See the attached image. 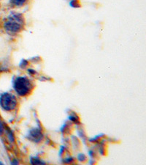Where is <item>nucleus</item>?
I'll return each instance as SVG.
<instances>
[{
	"mask_svg": "<svg viewBox=\"0 0 146 165\" xmlns=\"http://www.w3.org/2000/svg\"><path fill=\"white\" fill-rule=\"evenodd\" d=\"M25 20L22 14L19 13H11L7 21L4 22V28L8 32L17 34L24 29Z\"/></svg>",
	"mask_w": 146,
	"mask_h": 165,
	"instance_id": "obj_1",
	"label": "nucleus"
},
{
	"mask_svg": "<svg viewBox=\"0 0 146 165\" xmlns=\"http://www.w3.org/2000/svg\"><path fill=\"white\" fill-rule=\"evenodd\" d=\"M13 88L18 95L25 96L33 89V85L27 76H18L13 82Z\"/></svg>",
	"mask_w": 146,
	"mask_h": 165,
	"instance_id": "obj_2",
	"label": "nucleus"
},
{
	"mask_svg": "<svg viewBox=\"0 0 146 165\" xmlns=\"http://www.w3.org/2000/svg\"><path fill=\"white\" fill-rule=\"evenodd\" d=\"M17 98L11 93L1 94L0 96V106L5 111H12L17 106Z\"/></svg>",
	"mask_w": 146,
	"mask_h": 165,
	"instance_id": "obj_3",
	"label": "nucleus"
},
{
	"mask_svg": "<svg viewBox=\"0 0 146 165\" xmlns=\"http://www.w3.org/2000/svg\"><path fill=\"white\" fill-rule=\"evenodd\" d=\"M27 137L31 141L34 142H40L42 140L43 136H42V134L40 129H39V128H33V129H31L29 131Z\"/></svg>",
	"mask_w": 146,
	"mask_h": 165,
	"instance_id": "obj_4",
	"label": "nucleus"
},
{
	"mask_svg": "<svg viewBox=\"0 0 146 165\" xmlns=\"http://www.w3.org/2000/svg\"><path fill=\"white\" fill-rule=\"evenodd\" d=\"M28 2V0H10V2L15 7H22Z\"/></svg>",
	"mask_w": 146,
	"mask_h": 165,
	"instance_id": "obj_5",
	"label": "nucleus"
},
{
	"mask_svg": "<svg viewBox=\"0 0 146 165\" xmlns=\"http://www.w3.org/2000/svg\"><path fill=\"white\" fill-rule=\"evenodd\" d=\"M70 5L71 6L72 8H78L81 7V2H80V0H70Z\"/></svg>",
	"mask_w": 146,
	"mask_h": 165,
	"instance_id": "obj_6",
	"label": "nucleus"
},
{
	"mask_svg": "<svg viewBox=\"0 0 146 165\" xmlns=\"http://www.w3.org/2000/svg\"><path fill=\"white\" fill-rule=\"evenodd\" d=\"M31 163L32 164H45V162L40 160V158L37 157H34L31 158Z\"/></svg>",
	"mask_w": 146,
	"mask_h": 165,
	"instance_id": "obj_7",
	"label": "nucleus"
},
{
	"mask_svg": "<svg viewBox=\"0 0 146 165\" xmlns=\"http://www.w3.org/2000/svg\"><path fill=\"white\" fill-rule=\"evenodd\" d=\"M28 61L26 60V59H22V61L21 62L20 65H19V66L21 68H26V67L28 65Z\"/></svg>",
	"mask_w": 146,
	"mask_h": 165,
	"instance_id": "obj_8",
	"label": "nucleus"
},
{
	"mask_svg": "<svg viewBox=\"0 0 146 165\" xmlns=\"http://www.w3.org/2000/svg\"><path fill=\"white\" fill-rule=\"evenodd\" d=\"M3 131H4V128H3L2 123H1V122L0 121V136L2 134Z\"/></svg>",
	"mask_w": 146,
	"mask_h": 165,
	"instance_id": "obj_9",
	"label": "nucleus"
},
{
	"mask_svg": "<svg viewBox=\"0 0 146 165\" xmlns=\"http://www.w3.org/2000/svg\"><path fill=\"white\" fill-rule=\"evenodd\" d=\"M28 72H29V74H35L36 71L34 70H32V69H29L28 70Z\"/></svg>",
	"mask_w": 146,
	"mask_h": 165,
	"instance_id": "obj_10",
	"label": "nucleus"
},
{
	"mask_svg": "<svg viewBox=\"0 0 146 165\" xmlns=\"http://www.w3.org/2000/svg\"><path fill=\"white\" fill-rule=\"evenodd\" d=\"M86 158V157H85V156L83 154H80L79 156H78V158H79V160H80V161H82L83 160V158Z\"/></svg>",
	"mask_w": 146,
	"mask_h": 165,
	"instance_id": "obj_11",
	"label": "nucleus"
}]
</instances>
